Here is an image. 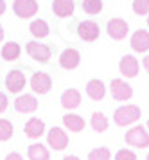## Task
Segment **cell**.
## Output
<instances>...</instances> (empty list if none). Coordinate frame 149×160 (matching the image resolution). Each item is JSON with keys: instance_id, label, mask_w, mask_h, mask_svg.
Here are the masks:
<instances>
[{"instance_id": "obj_1", "label": "cell", "mask_w": 149, "mask_h": 160, "mask_svg": "<svg viewBox=\"0 0 149 160\" xmlns=\"http://www.w3.org/2000/svg\"><path fill=\"white\" fill-rule=\"evenodd\" d=\"M142 115V110L137 104H126V106H121V108L115 110L113 113V121L117 126H129V124L137 122Z\"/></svg>"}, {"instance_id": "obj_2", "label": "cell", "mask_w": 149, "mask_h": 160, "mask_svg": "<svg viewBox=\"0 0 149 160\" xmlns=\"http://www.w3.org/2000/svg\"><path fill=\"white\" fill-rule=\"evenodd\" d=\"M25 51H27L29 58H32L34 61L38 63H47L52 56V49H50L49 45L45 43H40V42H29L27 47H25Z\"/></svg>"}, {"instance_id": "obj_3", "label": "cell", "mask_w": 149, "mask_h": 160, "mask_svg": "<svg viewBox=\"0 0 149 160\" xmlns=\"http://www.w3.org/2000/svg\"><path fill=\"white\" fill-rule=\"evenodd\" d=\"M126 144L133 148H149V133L146 131L144 126H133L126 133Z\"/></svg>"}, {"instance_id": "obj_4", "label": "cell", "mask_w": 149, "mask_h": 160, "mask_svg": "<svg viewBox=\"0 0 149 160\" xmlns=\"http://www.w3.org/2000/svg\"><path fill=\"white\" fill-rule=\"evenodd\" d=\"M38 9H40V6L36 0H14L13 2V13L23 20L32 18L38 13Z\"/></svg>"}, {"instance_id": "obj_5", "label": "cell", "mask_w": 149, "mask_h": 160, "mask_svg": "<svg viewBox=\"0 0 149 160\" xmlns=\"http://www.w3.org/2000/svg\"><path fill=\"white\" fill-rule=\"evenodd\" d=\"M31 88L34 94L45 95L52 88V79L47 72H34L31 78Z\"/></svg>"}, {"instance_id": "obj_6", "label": "cell", "mask_w": 149, "mask_h": 160, "mask_svg": "<svg viewBox=\"0 0 149 160\" xmlns=\"http://www.w3.org/2000/svg\"><path fill=\"white\" fill-rule=\"evenodd\" d=\"M47 142L52 149H56V151H63L65 148L68 146V135L65 133L61 128H50V131L47 133Z\"/></svg>"}, {"instance_id": "obj_7", "label": "cell", "mask_w": 149, "mask_h": 160, "mask_svg": "<svg viewBox=\"0 0 149 160\" xmlns=\"http://www.w3.org/2000/svg\"><path fill=\"white\" fill-rule=\"evenodd\" d=\"M106 31L112 40H124L129 31V25L124 18H112L106 23Z\"/></svg>"}, {"instance_id": "obj_8", "label": "cell", "mask_w": 149, "mask_h": 160, "mask_svg": "<svg viewBox=\"0 0 149 160\" xmlns=\"http://www.w3.org/2000/svg\"><path fill=\"white\" fill-rule=\"evenodd\" d=\"M77 34L83 42H95L101 34V29L99 25L92 20H85L77 25Z\"/></svg>"}, {"instance_id": "obj_9", "label": "cell", "mask_w": 149, "mask_h": 160, "mask_svg": "<svg viewBox=\"0 0 149 160\" xmlns=\"http://www.w3.org/2000/svg\"><path fill=\"white\" fill-rule=\"evenodd\" d=\"M110 88H112V97L115 101H128L133 95V88L126 85V81L122 79H112Z\"/></svg>"}, {"instance_id": "obj_10", "label": "cell", "mask_w": 149, "mask_h": 160, "mask_svg": "<svg viewBox=\"0 0 149 160\" xmlns=\"http://www.w3.org/2000/svg\"><path fill=\"white\" fill-rule=\"evenodd\" d=\"M25 76H23V72L22 70H9L6 76V88L11 92V94H18V92H22L23 90V87H25Z\"/></svg>"}, {"instance_id": "obj_11", "label": "cell", "mask_w": 149, "mask_h": 160, "mask_svg": "<svg viewBox=\"0 0 149 160\" xmlns=\"http://www.w3.org/2000/svg\"><path fill=\"white\" fill-rule=\"evenodd\" d=\"M14 110L20 112V113H32V112L38 110V99L31 94L18 95L14 99Z\"/></svg>"}, {"instance_id": "obj_12", "label": "cell", "mask_w": 149, "mask_h": 160, "mask_svg": "<svg viewBox=\"0 0 149 160\" xmlns=\"http://www.w3.org/2000/svg\"><path fill=\"white\" fill-rule=\"evenodd\" d=\"M79 63H81V54L76 49H65L59 54V65L63 67L65 70H74V68L79 67Z\"/></svg>"}, {"instance_id": "obj_13", "label": "cell", "mask_w": 149, "mask_h": 160, "mask_svg": "<svg viewBox=\"0 0 149 160\" xmlns=\"http://www.w3.org/2000/svg\"><path fill=\"white\" fill-rule=\"evenodd\" d=\"M131 49L135 52H147L149 51V32L146 29H138L131 36Z\"/></svg>"}, {"instance_id": "obj_14", "label": "cell", "mask_w": 149, "mask_h": 160, "mask_svg": "<svg viewBox=\"0 0 149 160\" xmlns=\"http://www.w3.org/2000/svg\"><path fill=\"white\" fill-rule=\"evenodd\" d=\"M74 9H76V4L74 0H54L52 2V13L59 18H68V16L74 15Z\"/></svg>"}, {"instance_id": "obj_15", "label": "cell", "mask_w": 149, "mask_h": 160, "mask_svg": "<svg viewBox=\"0 0 149 160\" xmlns=\"http://www.w3.org/2000/svg\"><path fill=\"white\" fill-rule=\"evenodd\" d=\"M81 104V92L76 88H68L61 94V106L65 110H76Z\"/></svg>"}, {"instance_id": "obj_16", "label": "cell", "mask_w": 149, "mask_h": 160, "mask_svg": "<svg viewBox=\"0 0 149 160\" xmlns=\"http://www.w3.org/2000/svg\"><path fill=\"white\" fill-rule=\"evenodd\" d=\"M23 131H25V135L29 138H40L45 133V122L42 119H38V117H32V119H29L25 122Z\"/></svg>"}, {"instance_id": "obj_17", "label": "cell", "mask_w": 149, "mask_h": 160, "mask_svg": "<svg viewBox=\"0 0 149 160\" xmlns=\"http://www.w3.org/2000/svg\"><path fill=\"white\" fill-rule=\"evenodd\" d=\"M119 68H121L122 76H126V78H137L140 65H138V61H137L135 56H124V58L121 59Z\"/></svg>"}, {"instance_id": "obj_18", "label": "cell", "mask_w": 149, "mask_h": 160, "mask_svg": "<svg viewBox=\"0 0 149 160\" xmlns=\"http://www.w3.org/2000/svg\"><path fill=\"white\" fill-rule=\"evenodd\" d=\"M86 94L93 101H101L104 97V94H106V87H104V83L101 79H90L88 85H86Z\"/></svg>"}, {"instance_id": "obj_19", "label": "cell", "mask_w": 149, "mask_h": 160, "mask_svg": "<svg viewBox=\"0 0 149 160\" xmlns=\"http://www.w3.org/2000/svg\"><path fill=\"white\" fill-rule=\"evenodd\" d=\"M20 54H22V49L16 42H7V43H4L2 51H0V56H2V59H6V61H16V59L20 58Z\"/></svg>"}, {"instance_id": "obj_20", "label": "cell", "mask_w": 149, "mask_h": 160, "mask_svg": "<svg viewBox=\"0 0 149 160\" xmlns=\"http://www.w3.org/2000/svg\"><path fill=\"white\" fill-rule=\"evenodd\" d=\"M29 31H31V34L36 38V40H42V38L49 36V23L45 22V20H42V18H36V20H32L31 22V25H29Z\"/></svg>"}, {"instance_id": "obj_21", "label": "cell", "mask_w": 149, "mask_h": 160, "mask_svg": "<svg viewBox=\"0 0 149 160\" xmlns=\"http://www.w3.org/2000/svg\"><path fill=\"white\" fill-rule=\"evenodd\" d=\"M63 124L68 128L70 131H83L85 130V119L81 115H76V113H65L63 115Z\"/></svg>"}, {"instance_id": "obj_22", "label": "cell", "mask_w": 149, "mask_h": 160, "mask_svg": "<svg viewBox=\"0 0 149 160\" xmlns=\"http://www.w3.org/2000/svg\"><path fill=\"white\" fill-rule=\"evenodd\" d=\"M27 155H29V160H50L49 149H47L43 144H40V142L29 146Z\"/></svg>"}, {"instance_id": "obj_23", "label": "cell", "mask_w": 149, "mask_h": 160, "mask_svg": "<svg viewBox=\"0 0 149 160\" xmlns=\"http://www.w3.org/2000/svg\"><path fill=\"white\" fill-rule=\"evenodd\" d=\"M90 124H92V128L95 131H106L108 130V119H106V115L102 113V112H93L92 113V119H90Z\"/></svg>"}, {"instance_id": "obj_24", "label": "cell", "mask_w": 149, "mask_h": 160, "mask_svg": "<svg viewBox=\"0 0 149 160\" xmlns=\"http://www.w3.org/2000/svg\"><path fill=\"white\" fill-rule=\"evenodd\" d=\"M83 11L88 15H99L102 11V0H83Z\"/></svg>"}, {"instance_id": "obj_25", "label": "cell", "mask_w": 149, "mask_h": 160, "mask_svg": "<svg viewBox=\"0 0 149 160\" xmlns=\"http://www.w3.org/2000/svg\"><path fill=\"white\" fill-rule=\"evenodd\" d=\"M13 124L11 121H7V119H0V142H6L9 138L13 137Z\"/></svg>"}, {"instance_id": "obj_26", "label": "cell", "mask_w": 149, "mask_h": 160, "mask_svg": "<svg viewBox=\"0 0 149 160\" xmlns=\"http://www.w3.org/2000/svg\"><path fill=\"white\" fill-rule=\"evenodd\" d=\"M112 158V153L108 148H95L93 151L88 153V160H110Z\"/></svg>"}, {"instance_id": "obj_27", "label": "cell", "mask_w": 149, "mask_h": 160, "mask_svg": "<svg viewBox=\"0 0 149 160\" xmlns=\"http://www.w3.org/2000/svg\"><path fill=\"white\" fill-rule=\"evenodd\" d=\"M133 11H135L137 15H147L149 0H133Z\"/></svg>"}, {"instance_id": "obj_28", "label": "cell", "mask_w": 149, "mask_h": 160, "mask_svg": "<svg viewBox=\"0 0 149 160\" xmlns=\"http://www.w3.org/2000/svg\"><path fill=\"white\" fill-rule=\"evenodd\" d=\"M115 160H137V155L131 149H119L115 153Z\"/></svg>"}, {"instance_id": "obj_29", "label": "cell", "mask_w": 149, "mask_h": 160, "mask_svg": "<svg viewBox=\"0 0 149 160\" xmlns=\"http://www.w3.org/2000/svg\"><path fill=\"white\" fill-rule=\"evenodd\" d=\"M7 104H9V101H7V95L4 94V92H0V113H4L7 110Z\"/></svg>"}, {"instance_id": "obj_30", "label": "cell", "mask_w": 149, "mask_h": 160, "mask_svg": "<svg viewBox=\"0 0 149 160\" xmlns=\"http://www.w3.org/2000/svg\"><path fill=\"white\" fill-rule=\"evenodd\" d=\"M6 160H23V157H22L20 153L13 151V153H9V155L6 157Z\"/></svg>"}, {"instance_id": "obj_31", "label": "cell", "mask_w": 149, "mask_h": 160, "mask_svg": "<svg viewBox=\"0 0 149 160\" xmlns=\"http://www.w3.org/2000/svg\"><path fill=\"white\" fill-rule=\"evenodd\" d=\"M6 8H7V6H6V0H0V16L6 13Z\"/></svg>"}, {"instance_id": "obj_32", "label": "cell", "mask_w": 149, "mask_h": 160, "mask_svg": "<svg viewBox=\"0 0 149 160\" xmlns=\"http://www.w3.org/2000/svg\"><path fill=\"white\" fill-rule=\"evenodd\" d=\"M144 68H146V70H147V74H149V54L144 58Z\"/></svg>"}, {"instance_id": "obj_33", "label": "cell", "mask_w": 149, "mask_h": 160, "mask_svg": "<svg viewBox=\"0 0 149 160\" xmlns=\"http://www.w3.org/2000/svg\"><path fill=\"white\" fill-rule=\"evenodd\" d=\"M63 160H79V157H76V155H68V157H63Z\"/></svg>"}, {"instance_id": "obj_34", "label": "cell", "mask_w": 149, "mask_h": 160, "mask_svg": "<svg viewBox=\"0 0 149 160\" xmlns=\"http://www.w3.org/2000/svg\"><path fill=\"white\" fill-rule=\"evenodd\" d=\"M4 34H6V32H4V27H2V25H0V42H2V40H4Z\"/></svg>"}, {"instance_id": "obj_35", "label": "cell", "mask_w": 149, "mask_h": 160, "mask_svg": "<svg viewBox=\"0 0 149 160\" xmlns=\"http://www.w3.org/2000/svg\"><path fill=\"white\" fill-rule=\"evenodd\" d=\"M146 160H149V153H147V157H146Z\"/></svg>"}, {"instance_id": "obj_36", "label": "cell", "mask_w": 149, "mask_h": 160, "mask_svg": "<svg viewBox=\"0 0 149 160\" xmlns=\"http://www.w3.org/2000/svg\"><path fill=\"white\" fill-rule=\"evenodd\" d=\"M147 128H149V121H147Z\"/></svg>"}, {"instance_id": "obj_37", "label": "cell", "mask_w": 149, "mask_h": 160, "mask_svg": "<svg viewBox=\"0 0 149 160\" xmlns=\"http://www.w3.org/2000/svg\"><path fill=\"white\" fill-rule=\"evenodd\" d=\"M147 25H149V18H147Z\"/></svg>"}]
</instances>
